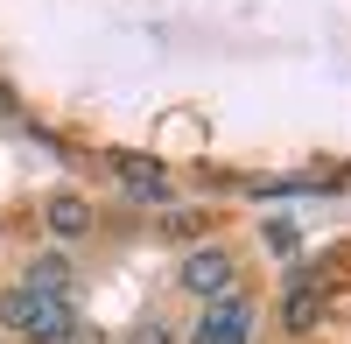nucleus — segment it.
Instances as JSON below:
<instances>
[{
  "instance_id": "obj_1",
  "label": "nucleus",
  "mask_w": 351,
  "mask_h": 344,
  "mask_svg": "<svg viewBox=\"0 0 351 344\" xmlns=\"http://www.w3.org/2000/svg\"><path fill=\"white\" fill-rule=\"evenodd\" d=\"M0 323L8 330H21V337H36V344H56L71 323H77V309H71V295H43V288H8L0 295Z\"/></svg>"
},
{
  "instance_id": "obj_2",
  "label": "nucleus",
  "mask_w": 351,
  "mask_h": 344,
  "mask_svg": "<svg viewBox=\"0 0 351 344\" xmlns=\"http://www.w3.org/2000/svg\"><path fill=\"white\" fill-rule=\"evenodd\" d=\"M183 288L197 302H225V295H239V260H232L225 246H190V260H183Z\"/></svg>"
},
{
  "instance_id": "obj_3",
  "label": "nucleus",
  "mask_w": 351,
  "mask_h": 344,
  "mask_svg": "<svg viewBox=\"0 0 351 344\" xmlns=\"http://www.w3.org/2000/svg\"><path fill=\"white\" fill-rule=\"evenodd\" d=\"M246 337H253V302L246 295H225V302L204 309V323H197L190 344H246Z\"/></svg>"
},
{
  "instance_id": "obj_4",
  "label": "nucleus",
  "mask_w": 351,
  "mask_h": 344,
  "mask_svg": "<svg viewBox=\"0 0 351 344\" xmlns=\"http://www.w3.org/2000/svg\"><path fill=\"white\" fill-rule=\"evenodd\" d=\"M106 162L120 169V183H127L134 204H169V169L162 162H148V155H106Z\"/></svg>"
},
{
  "instance_id": "obj_5",
  "label": "nucleus",
  "mask_w": 351,
  "mask_h": 344,
  "mask_svg": "<svg viewBox=\"0 0 351 344\" xmlns=\"http://www.w3.org/2000/svg\"><path fill=\"white\" fill-rule=\"evenodd\" d=\"M43 225H49V239H92V204H84L77 190H49V204H43Z\"/></svg>"
},
{
  "instance_id": "obj_6",
  "label": "nucleus",
  "mask_w": 351,
  "mask_h": 344,
  "mask_svg": "<svg viewBox=\"0 0 351 344\" xmlns=\"http://www.w3.org/2000/svg\"><path fill=\"white\" fill-rule=\"evenodd\" d=\"M324 288H316V281H295V288H288V302H281V323L288 330H316V323H324Z\"/></svg>"
},
{
  "instance_id": "obj_7",
  "label": "nucleus",
  "mask_w": 351,
  "mask_h": 344,
  "mask_svg": "<svg viewBox=\"0 0 351 344\" xmlns=\"http://www.w3.org/2000/svg\"><path fill=\"white\" fill-rule=\"evenodd\" d=\"M28 288H43V295H71V267L56 260V253H36V267H28Z\"/></svg>"
},
{
  "instance_id": "obj_8",
  "label": "nucleus",
  "mask_w": 351,
  "mask_h": 344,
  "mask_svg": "<svg viewBox=\"0 0 351 344\" xmlns=\"http://www.w3.org/2000/svg\"><path fill=\"white\" fill-rule=\"evenodd\" d=\"M197 232H204L197 211H169V239H197Z\"/></svg>"
},
{
  "instance_id": "obj_9",
  "label": "nucleus",
  "mask_w": 351,
  "mask_h": 344,
  "mask_svg": "<svg viewBox=\"0 0 351 344\" xmlns=\"http://www.w3.org/2000/svg\"><path fill=\"white\" fill-rule=\"evenodd\" d=\"M260 239H267L274 253H295V225H288V218H274V225H267V232H260Z\"/></svg>"
},
{
  "instance_id": "obj_10",
  "label": "nucleus",
  "mask_w": 351,
  "mask_h": 344,
  "mask_svg": "<svg viewBox=\"0 0 351 344\" xmlns=\"http://www.w3.org/2000/svg\"><path fill=\"white\" fill-rule=\"evenodd\" d=\"M56 344H106V330H99V323H71Z\"/></svg>"
},
{
  "instance_id": "obj_11",
  "label": "nucleus",
  "mask_w": 351,
  "mask_h": 344,
  "mask_svg": "<svg viewBox=\"0 0 351 344\" xmlns=\"http://www.w3.org/2000/svg\"><path fill=\"white\" fill-rule=\"evenodd\" d=\"M127 344H176V330H169V323H141Z\"/></svg>"
}]
</instances>
